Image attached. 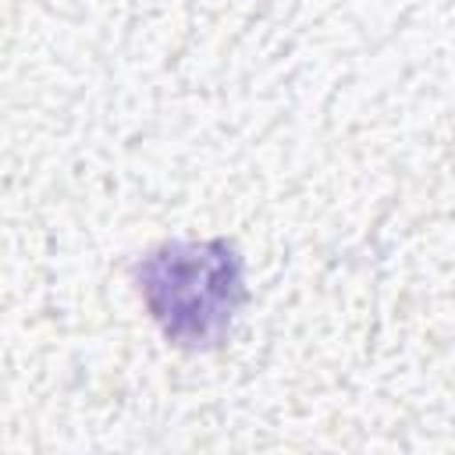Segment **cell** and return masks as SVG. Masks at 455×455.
<instances>
[{"mask_svg": "<svg viewBox=\"0 0 455 455\" xmlns=\"http://www.w3.org/2000/svg\"><path fill=\"white\" fill-rule=\"evenodd\" d=\"M132 277L164 338L181 348H213L245 302L242 256L224 238L167 242L146 252Z\"/></svg>", "mask_w": 455, "mask_h": 455, "instance_id": "cell-1", "label": "cell"}]
</instances>
